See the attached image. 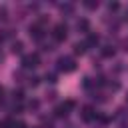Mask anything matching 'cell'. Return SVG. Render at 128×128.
<instances>
[{
  "mask_svg": "<svg viewBox=\"0 0 128 128\" xmlns=\"http://www.w3.org/2000/svg\"><path fill=\"white\" fill-rule=\"evenodd\" d=\"M82 6L88 8V10H96L98 8V2H82Z\"/></svg>",
  "mask_w": 128,
  "mask_h": 128,
  "instance_id": "obj_14",
  "label": "cell"
},
{
  "mask_svg": "<svg viewBox=\"0 0 128 128\" xmlns=\"http://www.w3.org/2000/svg\"><path fill=\"white\" fill-rule=\"evenodd\" d=\"M38 106H40L38 100H30V102H28V108H30V110H38Z\"/></svg>",
  "mask_w": 128,
  "mask_h": 128,
  "instance_id": "obj_17",
  "label": "cell"
},
{
  "mask_svg": "<svg viewBox=\"0 0 128 128\" xmlns=\"http://www.w3.org/2000/svg\"><path fill=\"white\" fill-rule=\"evenodd\" d=\"M98 42H100V36L96 32H88L86 34V46H96Z\"/></svg>",
  "mask_w": 128,
  "mask_h": 128,
  "instance_id": "obj_8",
  "label": "cell"
},
{
  "mask_svg": "<svg viewBox=\"0 0 128 128\" xmlns=\"http://www.w3.org/2000/svg\"><path fill=\"white\" fill-rule=\"evenodd\" d=\"M28 84H30L32 88H36V86L40 84V78H38V76H32V78H28Z\"/></svg>",
  "mask_w": 128,
  "mask_h": 128,
  "instance_id": "obj_15",
  "label": "cell"
},
{
  "mask_svg": "<svg viewBox=\"0 0 128 128\" xmlns=\"http://www.w3.org/2000/svg\"><path fill=\"white\" fill-rule=\"evenodd\" d=\"M4 94H6V88L0 86V104H2V100H4Z\"/></svg>",
  "mask_w": 128,
  "mask_h": 128,
  "instance_id": "obj_19",
  "label": "cell"
},
{
  "mask_svg": "<svg viewBox=\"0 0 128 128\" xmlns=\"http://www.w3.org/2000/svg\"><path fill=\"white\" fill-rule=\"evenodd\" d=\"M44 78H46V82H50V84H54V82H56V74H48V72H46V76H44Z\"/></svg>",
  "mask_w": 128,
  "mask_h": 128,
  "instance_id": "obj_18",
  "label": "cell"
},
{
  "mask_svg": "<svg viewBox=\"0 0 128 128\" xmlns=\"http://www.w3.org/2000/svg\"><path fill=\"white\" fill-rule=\"evenodd\" d=\"M28 36H30L32 40L40 42V40H44V36H46V28H42V26H38V24L34 22V24L28 26Z\"/></svg>",
  "mask_w": 128,
  "mask_h": 128,
  "instance_id": "obj_4",
  "label": "cell"
},
{
  "mask_svg": "<svg viewBox=\"0 0 128 128\" xmlns=\"http://www.w3.org/2000/svg\"><path fill=\"white\" fill-rule=\"evenodd\" d=\"M114 46H102V56L104 58H110V56H114Z\"/></svg>",
  "mask_w": 128,
  "mask_h": 128,
  "instance_id": "obj_10",
  "label": "cell"
},
{
  "mask_svg": "<svg viewBox=\"0 0 128 128\" xmlns=\"http://www.w3.org/2000/svg\"><path fill=\"white\" fill-rule=\"evenodd\" d=\"M56 68H58L60 72H64V74H70V72L76 70V62H74V58H70V56H60V58L56 60Z\"/></svg>",
  "mask_w": 128,
  "mask_h": 128,
  "instance_id": "obj_1",
  "label": "cell"
},
{
  "mask_svg": "<svg viewBox=\"0 0 128 128\" xmlns=\"http://www.w3.org/2000/svg\"><path fill=\"white\" fill-rule=\"evenodd\" d=\"M60 10H62V12H66V14H72V12H74V6H72V4H62V6H60Z\"/></svg>",
  "mask_w": 128,
  "mask_h": 128,
  "instance_id": "obj_13",
  "label": "cell"
},
{
  "mask_svg": "<svg viewBox=\"0 0 128 128\" xmlns=\"http://www.w3.org/2000/svg\"><path fill=\"white\" fill-rule=\"evenodd\" d=\"M66 36H68V26H66L64 22H58V24L52 28V38H54L56 42H64Z\"/></svg>",
  "mask_w": 128,
  "mask_h": 128,
  "instance_id": "obj_3",
  "label": "cell"
},
{
  "mask_svg": "<svg viewBox=\"0 0 128 128\" xmlns=\"http://www.w3.org/2000/svg\"><path fill=\"white\" fill-rule=\"evenodd\" d=\"M126 102H128V94H126Z\"/></svg>",
  "mask_w": 128,
  "mask_h": 128,
  "instance_id": "obj_21",
  "label": "cell"
},
{
  "mask_svg": "<svg viewBox=\"0 0 128 128\" xmlns=\"http://www.w3.org/2000/svg\"><path fill=\"white\" fill-rule=\"evenodd\" d=\"M96 116H98V112H94L92 106H84V108L80 110V118H82L84 122H92V120H96Z\"/></svg>",
  "mask_w": 128,
  "mask_h": 128,
  "instance_id": "obj_5",
  "label": "cell"
},
{
  "mask_svg": "<svg viewBox=\"0 0 128 128\" xmlns=\"http://www.w3.org/2000/svg\"><path fill=\"white\" fill-rule=\"evenodd\" d=\"M76 28H78L80 32H84V34H88V32H90V22H88L86 18H80V20L76 22Z\"/></svg>",
  "mask_w": 128,
  "mask_h": 128,
  "instance_id": "obj_7",
  "label": "cell"
},
{
  "mask_svg": "<svg viewBox=\"0 0 128 128\" xmlns=\"http://www.w3.org/2000/svg\"><path fill=\"white\" fill-rule=\"evenodd\" d=\"M22 48H24V44H22L20 40L12 42V52H14V54H22Z\"/></svg>",
  "mask_w": 128,
  "mask_h": 128,
  "instance_id": "obj_11",
  "label": "cell"
},
{
  "mask_svg": "<svg viewBox=\"0 0 128 128\" xmlns=\"http://www.w3.org/2000/svg\"><path fill=\"white\" fill-rule=\"evenodd\" d=\"M72 48H74V54H76V56H78V54L82 56V54L86 52V42H76Z\"/></svg>",
  "mask_w": 128,
  "mask_h": 128,
  "instance_id": "obj_9",
  "label": "cell"
},
{
  "mask_svg": "<svg viewBox=\"0 0 128 128\" xmlns=\"http://www.w3.org/2000/svg\"><path fill=\"white\" fill-rule=\"evenodd\" d=\"M20 64H22V68H24V70L36 68V66L40 64V54H38V52H32V54H24V56H22V60H20Z\"/></svg>",
  "mask_w": 128,
  "mask_h": 128,
  "instance_id": "obj_2",
  "label": "cell"
},
{
  "mask_svg": "<svg viewBox=\"0 0 128 128\" xmlns=\"http://www.w3.org/2000/svg\"><path fill=\"white\" fill-rule=\"evenodd\" d=\"M12 98H14V100H18V102H20V100H22V98H24V90H22V88H18V90H16V88H14V92H12Z\"/></svg>",
  "mask_w": 128,
  "mask_h": 128,
  "instance_id": "obj_12",
  "label": "cell"
},
{
  "mask_svg": "<svg viewBox=\"0 0 128 128\" xmlns=\"http://www.w3.org/2000/svg\"><path fill=\"white\" fill-rule=\"evenodd\" d=\"M2 60H4V56H2V52H0V62H2Z\"/></svg>",
  "mask_w": 128,
  "mask_h": 128,
  "instance_id": "obj_20",
  "label": "cell"
},
{
  "mask_svg": "<svg viewBox=\"0 0 128 128\" xmlns=\"http://www.w3.org/2000/svg\"><path fill=\"white\" fill-rule=\"evenodd\" d=\"M68 112H70V108H68L64 102H62V104H58V106L54 108V116H56V118H66V116H68Z\"/></svg>",
  "mask_w": 128,
  "mask_h": 128,
  "instance_id": "obj_6",
  "label": "cell"
},
{
  "mask_svg": "<svg viewBox=\"0 0 128 128\" xmlns=\"http://www.w3.org/2000/svg\"><path fill=\"white\" fill-rule=\"evenodd\" d=\"M106 6H108V10H110V12H116V10L120 8V4H118V2H108Z\"/></svg>",
  "mask_w": 128,
  "mask_h": 128,
  "instance_id": "obj_16",
  "label": "cell"
}]
</instances>
